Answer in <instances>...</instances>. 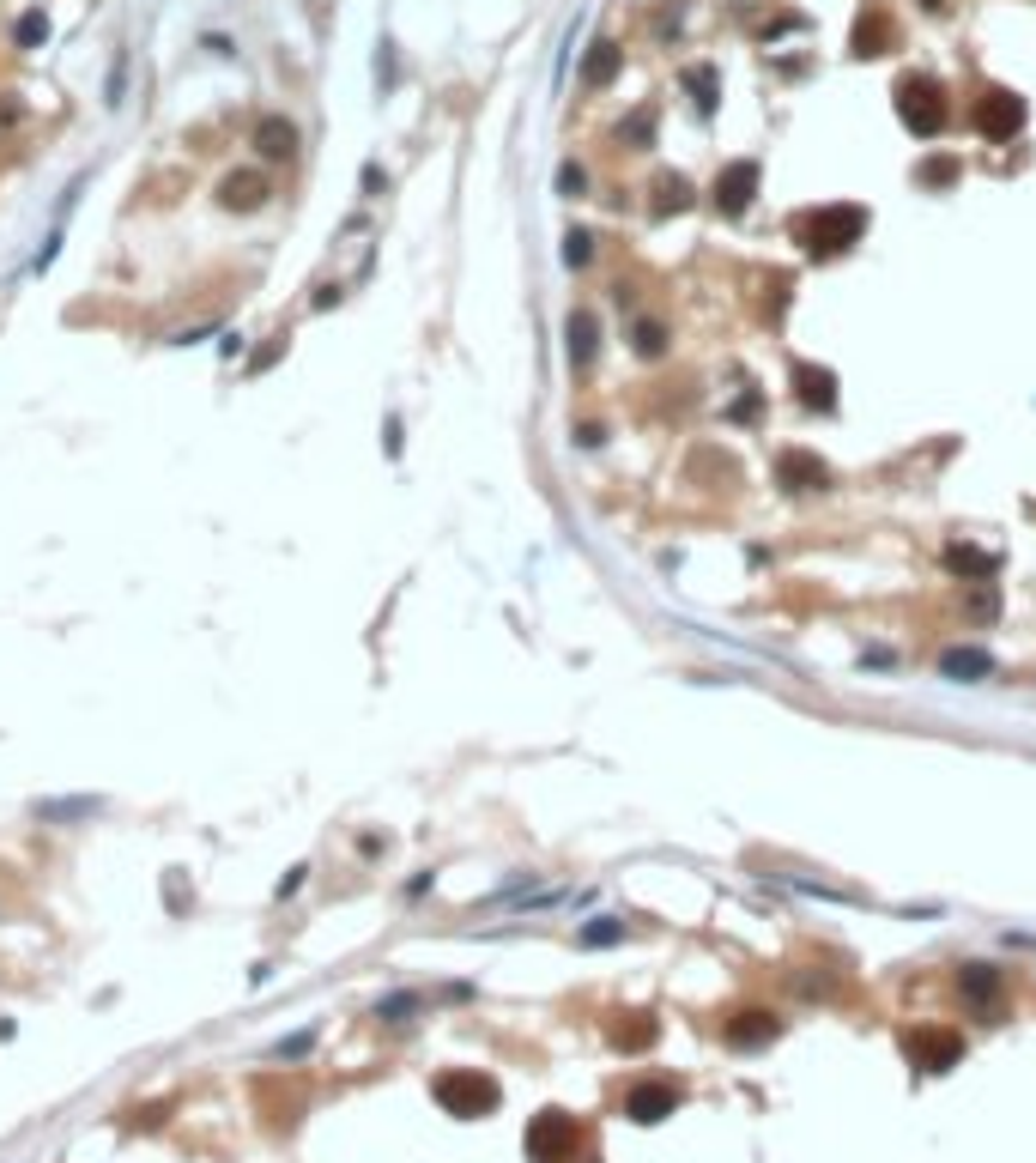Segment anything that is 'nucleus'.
<instances>
[{"instance_id": "nucleus-7", "label": "nucleus", "mask_w": 1036, "mask_h": 1163, "mask_svg": "<svg viewBox=\"0 0 1036 1163\" xmlns=\"http://www.w3.org/2000/svg\"><path fill=\"white\" fill-rule=\"evenodd\" d=\"M776 485H782V491H830L837 473H830V460H819L813 449H788V455L776 460Z\"/></svg>"}, {"instance_id": "nucleus-16", "label": "nucleus", "mask_w": 1036, "mask_h": 1163, "mask_svg": "<svg viewBox=\"0 0 1036 1163\" xmlns=\"http://www.w3.org/2000/svg\"><path fill=\"white\" fill-rule=\"evenodd\" d=\"M945 564H952L958 576H970V582H994V570H1000V557L976 552V546H964V539H952V546H945Z\"/></svg>"}, {"instance_id": "nucleus-32", "label": "nucleus", "mask_w": 1036, "mask_h": 1163, "mask_svg": "<svg viewBox=\"0 0 1036 1163\" xmlns=\"http://www.w3.org/2000/svg\"><path fill=\"white\" fill-rule=\"evenodd\" d=\"M304 872H310V867H291L286 879H279V896H291V891H297V885H304Z\"/></svg>"}, {"instance_id": "nucleus-17", "label": "nucleus", "mask_w": 1036, "mask_h": 1163, "mask_svg": "<svg viewBox=\"0 0 1036 1163\" xmlns=\"http://www.w3.org/2000/svg\"><path fill=\"white\" fill-rule=\"evenodd\" d=\"M958 993H964L970 1006H989L994 993H1000V969L994 964H958Z\"/></svg>"}, {"instance_id": "nucleus-26", "label": "nucleus", "mask_w": 1036, "mask_h": 1163, "mask_svg": "<svg viewBox=\"0 0 1036 1163\" xmlns=\"http://www.w3.org/2000/svg\"><path fill=\"white\" fill-rule=\"evenodd\" d=\"M588 255H594V237H588V231H570V242H564V261H570V267H588Z\"/></svg>"}, {"instance_id": "nucleus-22", "label": "nucleus", "mask_w": 1036, "mask_h": 1163, "mask_svg": "<svg viewBox=\"0 0 1036 1163\" xmlns=\"http://www.w3.org/2000/svg\"><path fill=\"white\" fill-rule=\"evenodd\" d=\"M685 92H691V103L709 116V110H716V67H691L685 73Z\"/></svg>"}, {"instance_id": "nucleus-15", "label": "nucleus", "mask_w": 1036, "mask_h": 1163, "mask_svg": "<svg viewBox=\"0 0 1036 1163\" xmlns=\"http://www.w3.org/2000/svg\"><path fill=\"white\" fill-rule=\"evenodd\" d=\"M103 812V800L97 794H73V800H37L31 806V819H43V824H73V819H97Z\"/></svg>"}, {"instance_id": "nucleus-20", "label": "nucleus", "mask_w": 1036, "mask_h": 1163, "mask_svg": "<svg viewBox=\"0 0 1036 1163\" xmlns=\"http://www.w3.org/2000/svg\"><path fill=\"white\" fill-rule=\"evenodd\" d=\"M594 334H601V328H594V310L570 315V363H576V370H588V358H594Z\"/></svg>"}, {"instance_id": "nucleus-28", "label": "nucleus", "mask_w": 1036, "mask_h": 1163, "mask_svg": "<svg viewBox=\"0 0 1036 1163\" xmlns=\"http://www.w3.org/2000/svg\"><path fill=\"white\" fill-rule=\"evenodd\" d=\"M412 1006H418L412 993H388L383 1006H376V1018H388V1024H400V1012H412Z\"/></svg>"}, {"instance_id": "nucleus-30", "label": "nucleus", "mask_w": 1036, "mask_h": 1163, "mask_svg": "<svg viewBox=\"0 0 1036 1163\" xmlns=\"http://www.w3.org/2000/svg\"><path fill=\"white\" fill-rule=\"evenodd\" d=\"M207 334H218V321H194V328H176V334H170V346H200Z\"/></svg>"}, {"instance_id": "nucleus-4", "label": "nucleus", "mask_w": 1036, "mask_h": 1163, "mask_svg": "<svg viewBox=\"0 0 1036 1163\" xmlns=\"http://www.w3.org/2000/svg\"><path fill=\"white\" fill-rule=\"evenodd\" d=\"M1024 121H1031V103L1013 92V85H982L976 92V134L982 140H1018L1024 134Z\"/></svg>"}, {"instance_id": "nucleus-10", "label": "nucleus", "mask_w": 1036, "mask_h": 1163, "mask_svg": "<svg viewBox=\"0 0 1036 1163\" xmlns=\"http://www.w3.org/2000/svg\"><path fill=\"white\" fill-rule=\"evenodd\" d=\"M673 1109H679V1085H667V1079H649V1085H637L625 1097V1115L643 1121V1127H649V1121H667Z\"/></svg>"}, {"instance_id": "nucleus-5", "label": "nucleus", "mask_w": 1036, "mask_h": 1163, "mask_svg": "<svg viewBox=\"0 0 1036 1163\" xmlns=\"http://www.w3.org/2000/svg\"><path fill=\"white\" fill-rule=\"evenodd\" d=\"M903 1061L916 1066V1072H952V1066L964 1061V1037L958 1030H940V1024H910L903 1030Z\"/></svg>"}, {"instance_id": "nucleus-19", "label": "nucleus", "mask_w": 1036, "mask_h": 1163, "mask_svg": "<svg viewBox=\"0 0 1036 1163\" xmlns=\"http://www.w3.org/2000/svg\"><path fill=\"white\" fill-rule=\"evenodd\" d=\"M649 1042H654V1018L649 1012H625V1024H612V1048H625V1054L649 1048Z\"/></svg>"}, {"instance_id": "nucleus-12", "label": "nucleus", "mask_w": 1036, "mask_h": 1163, "mask_svg": "<svg viewBox=\"0 0 1036 1163\" xmlns=\"http://www.w3.org/2000/svg\"><path fill=\"white\" fill-rule=\"evenodd\" d=\"M776 1037H782V1018L764 1012V1006L727 1018V1048H764V1042H776Z\"/></svg>"}, {"instance_id": "nucleus-24", "label": "nucleus", "mask_w": 1036, "mask_h": 1163, "mask_svg": "<svg viewBox=\"0 0 1036 1163\" xmlns=\"http://www.w3.org/2000/svg\"><path fill=\"white\" fill-rule=\"evenodd\" d=\"M13 37H19V48H37V43H43V37H48V19H43V13H24V19H19V31H13Z\"/></svg>"}, {"instance_id": "nucleus-3", "label": "nucleus", "mask_w": 1036, "mask_h": 1163, "mask_svg": "<svg viewBox=\"0 0 1036 1163\" xmlns=\"http://www.w3.org/2000/svg\"><path fill=\"white\" fill-rule=\"evenodd\" d=\"M431 1097L455 1115V1121H480V1115L497 1109V1097H504V1090H497V1079L480 1072V1066H449V1072H436V1079H431Z\"/></svg>"}, {"instance_id": "nucleus-14", "label": "nucleus", "mask_w": 1036, "mask_h": 1163, "mask_svg": "<svg viewBox=\"0 0 1036 1163\" xmlns=\"http://www.w3.org/2000/svg\"><path fill=\"white\" fill-rule=\"evenodd\" d=\"M795 394H800V407L830 412L837 407V376H830L824 363H795Z\"/></svg>"}, {"instance_id": "nucleus-8", "label": "nucleus", "mask_w": 1036, "mask_h": 1163, "mask_svg": "<svg viewBox=\"0 0 1036 1163\" xmlns=\"http://www.w3.org/2000/svg\"><path fill=\"white\" fill-rule=\"evenodd\" d=\"M709 194H716V206H722L727 218H740L751 200H758V164H751V158H734V164L709 182Z\"/></svg>"}, {"instance_id": "nucleus-18", "label": "nucleus", "mask_w": 1036, "mask_h": 1163, "mask_svg": "<svg viewBox=\"0 0 1036 1163\" xmlns=\"http://www.w3.org/2000/svg\"><path fill=\"white\" fill-rule=\"evenodd\" d=\"M940 673H945V678H964V685H976V678H989V673H994V661H989V649H945V654H940Z\"/></svg>"}, {"instance_id": "nucleus-29", "label": "nucleus", "mask_w": 1036, "mask_h": 1163, "mask_svg": "<svg viewBox=\"0 0 1036 1163\" xmlns=\"http://www.w3.org/2000/svg\"><path fill=\"white\" fill-rule=\"evenodd\" d=\"M612 940H619V921H606V915L594 927H582V945H612Z\"/></svg>"}, {"instance_id": "nucleus-11", "label": "nucleus", "mask_w": 1036, "mask_h": 1163, "mask_svg": "<svg viewBox=\"0 0 1036 1163\" xmlns=\"http://www.w3.org/2000/svg\"><path fill=\"white\" fill-rule=\"evenodd\" d=\"M249 145H255V158H267V164H286L291 152H297V121L261 116V121H255V134H249Z\"/></svg>"}, {"instance_id": "nucleus-13", "label": "nucleus", "mask_w": 1036, "mask_h": 1163, "mask_svg": "<svg viewBox=\"0 0 1036 1163\" xmlns=\"http://www.w3.org/2000/svg\"><path fill=\"white\" fill-rule=\"evenodd\" d=\"M897 43V24L879 13V6H861V19H855V37H848V48L861 55V61H873V55H885V48Z\"/></svg>"}, {"instance_id": "nucleus-25", "label": "nucleus", "mask_w": 1036, "mask_h": 1163, "mask_svg": "<svg viewBox=\"0 0 1036 1163\" xmlns=\"http://www.w3.org/2000/svg\"><path fill=\"white\" fill-rule=\"evenodd\" d=\"M55 255H61V224H55V231L43 237V249L31 255V273H48V267H55Z\"/></svg>"}, {"instance_id": "nucleus-31", "label": "nucleus", "mask_w": 1036, "mask_h": 1163, "mask_svg": "<svg viewBox=\"0 0 1036 1163\" xmlns=\"http://www.w3.org/2000/svg\"><path fill=\"white\" fill-rule=\"evenodd\" d=\"M310 1030H304V1037H291V1042H279V1061H297V1054H304V1048H310Z\"/></svg>"}, {"instance_id": "nucleus-1", "label": "nucleus", "mask_w": 1036, "mask_h": 1163, "mask_svg": "<svg viewBox=\"0 0 1036 1163\" xmlns=\"http://www.w3.org/2000/svg\"><path fill=\"white\" fill-rule=\"evenodd\" d=\"M788 237H795L806 255L830 261V255H843V249H855V242L867 237V206H855V200H824V206H806V213L788 218Z\"/></svg>"}, {"instance_id": "nucleus-9", "label": "nucleus", "mask_w": 1036, "mask_h": 1163, "mask_svg": "<svg viewBox=\"0 0 1036 1163\" xmlns=\"http://www.w3.org/2000/svg\"><path fill=\"white\" fill-rule=\"evenodd\" d=\"M267 176L261 170H231L224 182H218V206L224 213H255V206H267Z\"/></svg>"}, {"instance_id": "nucleus-6", "label": "nucleus", "mask_w": 1036, "mask_h": 1163, "mask_svg": "<svg viewBox=\"0 0 1036 1163\" xmlns=\"http://www.w3.org/2000/svg\"><path fill=\"white\" fill-rule=\"evenodd\" d=\"M576 1151V1121L564 1109H540L528 1121V1163H570Z\"/></svg>"}, {"instance_id": "nucleus-27", "label": "nucleus", "mask_w": 1036, "mask_h": 1163, "mask_svg": "<svg viewBox=\"0 0 1036 1163\" xmlns=\"http://www.w3.org/2000/svg\"><path fill=\"white\" fill-rule=\"evenodd\" d=\"M921 182H958V164H952V158H927V164H921Z\"/></svg>"}, {"instance_id": "nucleus-21", "label": "nucleus", "mask_w": 1036, "mask_h": 1163, "mask_svg": "<svg viewBox=\"0 0 1036 1163\" xmlns=\"http://www.w3.org/2000/svg\"><path fill=\"white\" fill-rule=\"evenodd\" d=\"M612 73H619V48H612V43H594V55L582 61V79H588V85H606Z\"/></svg>"}, {"instance_id": "nucleus-2", "label": "nucleus", "mask_w": 1036, "mask_h": 1163, "mask_svg": "<svg viewBox=\"0 0 1036 1163\" xmlns=\"http://www.w3.org/2000/svg\"><path fill=\"white\" fill-rule=\"evenodd\" d=\"M892 110H897V121H903L916 140H934L945 121H952L945 85L934 79V73H903V79H897V92H892Z\"/></svg>"}, {"instance_id": "nucleus-23", "label": "nucleus", "mask_w": 1036, "mask_h": 1163, "mask_svg": "<svg viewBox=\"0 0 1036 1163\" xmlns=\"http://www.w3.org/2000/svg\"><path fill=\"white\" fill-rule=\"evenodd\" d=\"M637 352H643V358H661V352H667V328H661V321H637Z\"/></svg>"}]
</instances>
